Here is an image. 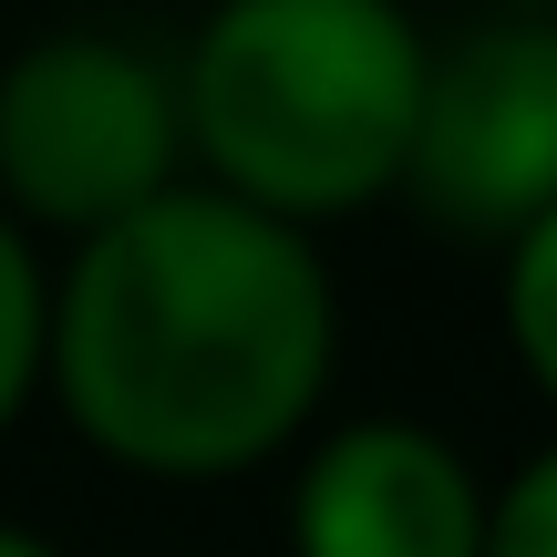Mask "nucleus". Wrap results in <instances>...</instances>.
I'll return each instance as SVG.
<instances>
[{"mask_svg":"<svg viewBox=\"0 0 557 557\" xmlns=\"http://www.w3.org/2000/svg\"><path fill=\"white\" fill-rule=\"evenodd\" d=\"M73 423L145 475H238L331 382V269L227 186H165L83 238L52 310Z\"/></svg>","mask_w":557,"mask_h":557,"instance_id":"1","label":"nucleus"},{"mask_svg":"<svg viewBox=\"0 0 557 557\" xmlns=\"http://www.w3.org/2000/svg\"><path fill=\"white\" fill-rule=\"evenodd\" d=\"M423 73L434 52L393 0H227L197 32L176 114L227 197L299 227L403 186Z\"/></svg>","mask_w":557,"mask_h":557,"instance_id":"2","label":"nucleus"},{"mask_svg":"<svg viewBox=\"0 0 557 557\" xmlns=\"http://www.w3.org/2000/svg\"><path fill=\"white\" fill-rule=\"evenodd\" d=\"M176 94L145 52L103 32H52L0 73V186L52 227H114L124 207L165 197L176 165Z\"/></svg>","mask_w":557,"mask_h":557,"instance_id":"3","label":"nucleus"},{"mask_svg":"<svg viewBox=\"0 0 557 557\" xmlns=\"http://www.w3.org/2000/svg\"><path fill=\"white\" fill-rule=\"evenodd\" d=\"M403 186L455 238H527L557 207V32L506 21L423 73Z\"/></svg>","mask_w":557,"mask_h":557,"instance_id":"4","label":"nucleus"},{"mask_svg":"<svg viewBox=\"0 0 557 557\" xmlns=\"http://www.w3.org/2000/svg\"><path fill=\"white\" fill-rule=\"evenodd\" d=\"M299 557H485V496L423 423H351L320 444L289 506Z\"/></svg>","mask_w":557,"mask_h":557,"instance_id":"5","label":"nucleus"},{"mask_svg":"<svg viewBox=\"0 0 557 557\" xmlns=\"http://www.w3.org/2000/svg\"><path fill=\"white\" fill-rule=\"evenodd\" d=\"M517 259H506V331H517V351H527V372L557 393V207L527 238H506Z\"/></svg>","mask_w":557,"mask_h":557,"instance_id":"6","label":"nucleus"},{"mask_svg":"<svg viewBox=\"0 0 557 557\" xmlns=\"http://www.w3.org/2000/svg\"><path fill=\"white\" fill-rule=\"evenodd\" d=\"M41 351H52V310H41V269L32 248L11 238V218H0V423L21 413V393H32Z\"/></svg>","mask_w":557,"mask_h":557,"instance_id":"7","label":"nucleus"},{"mask_svg":"<svg viewBox=\"0 0 557 557\" xmlns=\"http://www.w3.org/2000/svg\"><path fill=\"white\" fill-rule=\"evenodd\" d=\"M485 557H557V444L485 506Z\"/></svg>","mask_w":557,"mask_h":557,"instance_id":"8","label":"nucleus"},{"mask_svg":"<svg viewBox=\"0 0 557 557\" xmlns=\"http://www.w3.org/2000/svg\"><path fill=\"white\" fill-rule=\"evenodd\" d=\"M0 557H52L41 537H21V527H0Z\"/></svg>","mask_w":557,"mask_h":557,"instance_id":"9","label":"nucleus"}]
</instances>
